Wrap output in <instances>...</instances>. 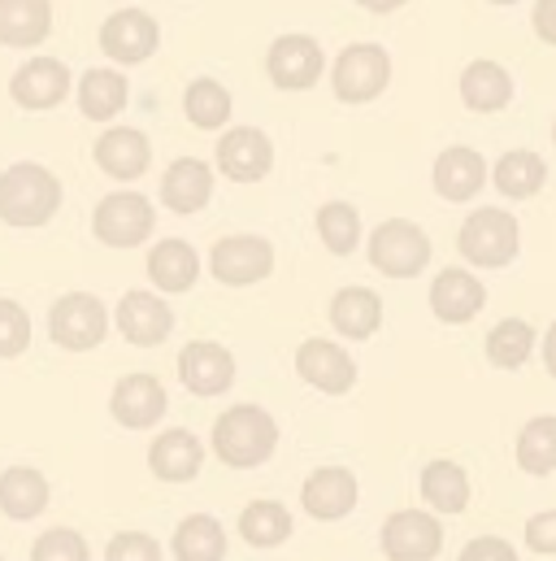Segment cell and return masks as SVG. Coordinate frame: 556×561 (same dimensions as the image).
<instances>
[{
  "label": "cell",
  "instance_id": "22",
  "mask_svg": "<svg viewBox=\"0 0 556 561\" xmlns=\"http://www.w3.org/2000/svg\"><path fill=\"white\" fill-rule=\"evenodd\" d=\"M487 305V287L474 279L470 271H439L430 283V313L448 327H461V322H474Z\"/></svg>",
  "mask_w": 556,
  "mask_h": 561
},
{
  "label": "cell",
  "instance_id": "44",
  "mask_svg": "<svg viewBox=\"0 0 556 561\" xmlns=\"http://www.w3.org/2000/svg\"><path fill=\"white\" fill-rule=\"evenodd\" d=\"M544 366H548V375L556 379V322L548 327V335H544Z\"/></svg>",
  "mask_w": 556,
  "mask_h": 561
},
{
  "label": "cell",
  "instance_id": "14",
  "mask_svg": "<svg viewBox=\"0 0 556 561\" xmlns=\"http://www.w3.org/2000/svg\"><path fill=\"white\" fill-rule=\"evenodd\" d=\"M178 379L192 397H222L235 383V357L213 340H192L178 353Z\"/></svg>",
  "mask_w": 556,
  "mask_h": 561
},
{
  "label": "cell",
  "instance_id": "41",
  "mask_svg": "<svg viewBox=\"0 0 556 561\" xmlns=\"http://www.w3.org/2000/svg\"><path fill=\"white\" fill-rule=\"evenodd\" d=\"M526 549L540 553V558H556V510H544L535 518H526V531H522Z\"/></svg>",
  "mask_w": 556,
  "mask_h": 561
},
{
  "label": "cell",
  "instance_id": "48",
  "mask_svg": "<svg viewBox=\"0 0 556 561\" xmlns=\"http://www.w3.org/2000/svg\"><path fill=\"white\" fill-rule=\"evenodd\" d=\"M0 561H4V558H0Z\"/></svg>",
  "mask_w": 556,
  "mask_h": 561
},
{
  "label": "cell",
  "instance_id": "32",
  "mask_svg": "<svg viewBox=\"0 0 556 561\" xmlns=\"http://www.w3.org/2000/svg\"><path fill=\"white\" fill-rule=\"evenodd\" d=\"M174 561H227V531L213 514H192L174 527Z\"/></svg>",
  "mask_w": 556,
  "mask_h": 561
},
{
  "label": "cell",
  "instance_id": "26",
  "mask_svg": "<svg viewBox=\"0 0 556 561\" xmlns=\"http://www.w3.org/2000/svg\"><path fill=\"white\" fill-rule=\"evenodd\" d=\"M48 479L35 470V466H9L0 474V510L13 518V523H31L48 510Z\"/></svg>",
  "mask_w": 556,
  "mask_h": 561
},
{
  "label": "cell",
  "instance_id": "34",
  "mask_svg": "<svg viewBox=\"0 0 556 561\" xmlns=\"http://www.w3.org/2000/svg\"><path fill=\"white\" fill-rule=\"evenodd\" d=\"M291 531H296L291 527V514L278 501H253V505L240 510V536L253 549H278V545L291 540Z\"/></svg>",
  "mask_w": 556,
  "mask_h": 561
},
{
  "label": "cell",
  "instance_id": "8",
  "mask_svg": "<svg viewBox=\"0 0 556 561\" xmlns=\"http://www.w3.org/2000/svg\"><path fill=\"white\" fill-rule=\"evenodd\" d=\"M209 275L222 287H253L275 275V244L266 236H227L209 249Z\"/></svg>",
  "mask_w": 556,
  "mask_h": 561
},
{
  "label": "cell",
  "instance_id": "17",
  "mask_svg": "<svg viewBox=\"0 0 556 561\" xmlns=\"http://www.w3.org/2000/svg\"><path fill=\"white\" fill-rule=\"evenodd\" d=\"M300 505L317 523L348 518L357 510V474L348 466H317L300 488Z\"/></svg>",
  "mask_w": 556,
  "mask_h": 561
},
{
  "label": "cell",
  "instance_id": "13",
  "mask_svg": "<svg viewBox=\"0 0 556 561\" xmlns=\"http://www.w3.org/2000/svg\"><path fill=\"white\" fill-rule=\"evenodd\" d=\"M114 327L123 331L127 344H136V348H157V344H165L170 331H174V309H170L157 291H139L136 287V291H127V296L118 300Z\"/></svg>",
  "mask_w": 556,
  "mask_h": 561
},
{
  "label": "cell",
  "instance_id": "2",
  "mask_svg": "<svg viewBox=\"0 0 556 561\" xmlns=\"http://www.w3.org/2000/svg\"><path fill=\"white\" fill-rule=\"evenodd\" d=\"M278 448V422L262 405H231L213 422V453L231 470L266 466Z\"/></svg>",
  "mask_w": 556,
  "mask_h": 561
},
{
  "label": "cell",
  "instance_id": "31",
  "mask_svg": "<svg viewBox=\"0 0 556 561\" xmlns=\"http://www.w3.org/2000/svg\"><path fill=\"white\" fill-rule=\"evenodd\" d=\"M491 183H496L509 201H531V196H540V187L548 183V165H544L540 152H531V148H513V152H505V157L496 161Z\"/></svg>",
  "mask_w": 556,
  "mask_h": 561
},
{
  "label": "cell",
  "instance_id": "38",
  "mask_svg": "<svg viewBox=\"0 0 556 561\" xmlns=\"http://www.w3.org/2000/svg\"><path fill=\"white\" fill-rule=\"evenodd\" d=\"M31 561H92V549L79 531L70 527H53L31 545Z\"/></svg>",
  "mask_w": 556,
  "mask_h": 561
},
{
  "label": "cell",
  "instance_id": "42",
  "mask_svg": "<svg viewBox=\"0 0 556 561\" xmlns=\"http://www.w3.org/2000/svg\"><path fill=\"white\" fill-rule=\"evenodd\" d=\"M456 561H518V549L509 540H500V536H478V540H470L461 549Z\"/></svg>",
  "mask_w": 556,
  "mask_h": 561
},
{
  "label": "cell",
  "instance_id": "3",
  "mask_svg": "<svg viewBox=\"0 0 556 561\" xmlns=\"http://www.w3.org/2000/svg\"><path fill=\"white\" fill-rule=\"evenodd\" d=\"M456 249L478 271H505L522 253V227L509 209H474L461 222Z\"/></svg>",
  "mask_w": 556,
  "mask_h": 561
},
{
  "label": "cell",
  "instance_id": "29",
  "mask_svg": "<svg viewBox=\"0 0 556 561\" xmlns=\"http://www.w3.org/2000/svg\"><path fill=\"white\" fill-rule=\"evenodd\" d=\"M421 501L435 510V514H465L470 505V474L448 461V457H435L421 466Z\"/></svg>",
  "mask_w": 556,
  "mask_h": 561
},
{
  "label": "cell",
  "instance_id": "45",
  "mask_svg": "<svg viewBox=\"0 0 556 561\" xmlns=\"http://www.w3.org/2000/svg\"><path fill=\"white\" fill-rule=\"evenodd\" d=\"M361 9H370V13H396L401 4H409V0H357Z\"/></svg>",
  "mask_w": 556,
  "mask_h": 561
},
{
  "label": "cell",
  "instance_id": "18",
  "mask_svg": "<svg viewBox=\"0 0 556 561\" xmlns=\"http://www.w3.org/2000/svg\"><path fill=\"white\" fill-rule=\"evenodd\" d=\"M165 410H170V397H165L161 379H152V375H127V379L114 383L109 414H114L118 426L148 431V426H157V422L165 419Z\"/></svg>",
  "mask_w": 556,
  "mask_h": 561
},
{
  "label": "cell",
  "instance_id": "28",
  "mask_svg": "<svg viewBox=\"0 0 556 561\" xmlns=\"http://www.w3.org/2000/svg\"><path fill=\"white\" fill-rule=\"evenodd\" d=\"M461 101L474 114H500L513 101V79L500 61H470L461 75Z\"/></svg>",
  "mask_w": 556,
  "mask_h": 561
},
{
  "label": "cell",
  "instance_id": "16",
  "mask_svg": "<svg viewBox=\"0 0 556 561\" xmlns=\"http://www.w3.org/2000/svg\"><path fill=\"white\" fill-rule=\"evenodd\" d=\"M9 96H13V105H22L31 114L57 110L70 96V70H66V61H57V57H31L9 79Z\"/></svg>",
  "mask_w": 556,
  "mask_h": 561
},
{
  "label": "cell",
  "instance_id": "27",
  "mask_svg": "<svg viewBox=\"0 0 556 561\" xmlns=\"http://www.w3.org/2000/svg\"><path fill=\"white\" fill-rule=\"evenodd\" d=\"M148 279L157 291H192L196 279H200V257L187 240H161L152 253H148Z\"/></svg>",
  "mask_w": 556,
  "mask_h": 561
},
{
  "label": "cell",
  "instance_id": "10",
  "mask_svg": "<svg viewBox=\"0 0 556 561\" xmlns=\"http://www.w3.org/2000/svg\"><path fill=\"white\" fill-rule=\"evenodd\" d=\"M326 70V53L313 35H278L266 53V75L282 92H304L322 79Z\"/></svg>",
  "mask_w": 556,
  "mask_h": 561
},
{
  "label": "cell",
  "instance_id": "19",
  "mask_svg": "<svg viewBox=\"0 0 556 561\" xmlns=\"http://www.w3.org/2000/svg\"><path fill=\"white\" fill-rule=\"evenodd\" d=\"M487 187V161L478 148H465V144H452L435 157V192L452 205H465L474 201L478 192Z\"/></svg>",
  "mask_w": 556,
  "mask_h": 561
},
{
  "label": "cell",
  "instance_id": "35",
  "mask_svg": "<svg viewBox=\"0 0 556 561\" xmlns=\"http://www.w3.org/2000/svg\"><path fill=\"white\" fill-rule=\"evenodd\" d=\"M183 114L200 131H218L231 123V92L218 79H192L183 92Z\"/></svg>",
  "mask_w": 556,
  "mask_h": 561
},
{
  "label": "cell",
  "instance_id": "15",
  "mask_svg": "<svg viewBox=\"0 0 556 561\" xmlns=\"http://www.w3.org/2000/svg\"><path fill=\"white\" fill-rule=\"evenodd\" d=\"M213 157H218V170L231 183H262L275 170V144H270L266 131H257V127H231L218 140Z\"/></svg>",
  "mask_w": 556,
  "mask_h": 561
},
{
  "label": "cell",
  "instance_id": "43",
  "mask_svg": "<svg viewBox=\"0 0 556 561\" xmlns=\"http://www.w3.org/2000/svg\"><path fill=\"white\" fill-rule=\"evenodd\" d=\"M531 22H535V35H540L544 44H553V48H556V0H535Z\"/></svg>",
  "mask_w": 556,
  "mask_h": 561
},
{
  "label": "cell",
  "instance_id": "6",
  "mask_svg": "<svg viewBox=\"0 0 556 561\" xmlns=\"http://www.w3.org/2000/svg\"><path fill=\"white\" fill-rule=\"evenodd\" d=\"M370 266L387 279H417L430 266V240L409 218H387L370 236Z\"/></svg>",
  "mask_w": 556,
  "mask_h": 561
},
{
  "label": "cell",
  "instance_id": "37",
  "mask_svg": "<svg viewBox=\"0 0 556 561\" xmlns=\"http://www.w3.org/2000/svg\"><path fill=\"white\" fill-rule=\"evenodd\" d=\"M313 222H317V240L326 244V253H335V257L357 253V244H361V214L348 201H326Z\"/></svg>",
  "mask_w": 556,
  "mask_h": 561
},
{
  "label": "cell",
  "instance_id": "12",
  "mask_svg": "<svg viewBox=\"0 0 556 561\" xmlns=\"http://www.w3.org/2000/svg\"><path fill=\"white\" fill-rule=\"evenodd\" d=\"M157 44H161V26H157V18L143 13V9H118V13L105 18V26H101V48H105V57L118 61V66H139V61H148V57L157 53Z\"/></svg>",
  "mask_w": 556,
  "mask_h": 561
},
{
  "label": "cell",
  "instance_id": "9",
  "mask_svg": "<svg viewBox=\"0 0 556 561\" xmlns=\"http://www.w3.org/2000/svg\"><path fill=\"white\" fill-rule=\"evenodd\" d=\"M387 561H435L443 549V527L426 510H396L379 531Z\"/></svg>",
  "mask_w": 556,
  "mask_h": 561
},
{
  "label": "cell",
  "instance_id": "24",
  "mask_svg": "<svg viewBox=\"0 0 556 561\" xmlns=\"http://www.w3.org/2000/svg\"><path fill=\"white\" fill-rule=\"evenodd\" d=\"M53 31V0H0V44L39 48Z\"/></svg>",
  "mask_w": 556,
  "mask_h": 561
},
{
  "label": "cell",
  "instance_id": "33",
  "mask_svg": "<svg viewBox=\"0 0 556 561\" xmlns=\"http://www.w3.org/2000/svg\"><path fill=\"white\" fill-rule=\"evenodd\" d=\"M531 348H535V327H531L526 318H505V322H496V327L487 331V344H483V353H487V362H491L496 370H522V366L531 362Z\"/></svg>",
  "mask_w": 556,
  "mask_h": 561
},
{
  "label": "cell",
  "instance_id": "4",
  "mask_svg": "<svg viewBox=\"0 0 556 561\" xmlns=\"http://www.w3.org/2000/svg\"><path fill=\"white\" fill-rule=\"evenodd\" d=\"M109 335V309L92 291H66L48 309V340L66 353H88Z\"/></svg>",
  "mask_w": 556,
  "mask_h": 561
},
{
  "label": "cell",
  "instance_id": "30",
  "mask_svg": "<svg viewBox=\"0 0 556 561\" xmlns=\"http://www.w3.org/2000/svg\"><path fill=\"white\" fill-rule=\"evenodd\" d=\"M127 96H131V88H127V79L118 70H105L101 66V70H88L79 79V114L92 118V123L118 118L127 110Z\"/></svg>",
  "mask_w": 556,
  "mask_h": 561
},
{
  "label": "cell",
  "instance_id": "7",
  "mask_svg": "<svg viewBox=\"0 0 556 561\" xmlns=\"http://www.w3.org/2000/svg\"><path fill=\"white\" fill-rule=\"evenodd\" d=\"M157 227L152 201L139 192H109L92 214V236L105 249H139Z\"/></svg>",
  "mask_w": 556,
  "mask_h": 561
},
{
  "label": "cell",
  "instance_id": "25",
  "mask_svg": "<svg viewBox=\"0 0 556 561\" xmlns=\"http://www.w3.org/2000/svg\"><path fill=\"white\" fill-rule=\"evenodd\" d=\"M331 327L344 340H370L383 327V300L370 287H339L331 300Z\"/></svg>",
  "mask_w": 556,
  "mask_h": 561
},
{
  "label": "cell",
  "instance_id": "39",
  "mask_svg": "<svg viewBox=\"0 0 556 561\" xmlns=\"http://www.w3.org/2000/svg\"><path fill=\"white\" fill-rule=\"evenodd\" d=\"M31 348V318L18 300L0 296V357H22Z\"/></svg>",
  "mask_w": 556,
  "mask_h": 561
},
{
  "label": "cell",
  "instance_id": "1",
  "mask_svg": "<svg viewBox=\"0 0 556 561\" xmlns=\"http://www.w3.org/2000/svg\"><path fill=\"white\" fill-rule=\"evenodd\" d=\"M61 209V179L39 161H18L0 174V222L44 227Z\"/></svg>",
  "mask_w": 556,
  "mask_h": 561
},
{
  "label": "cell",
  "instance_id": "36",
  "mask_svg": "<svg viewBox=\"0 0 556 561\" xmlns=\"http://www.w3.org/2000/svg\"><path fill=\"white\" fill-rule=\"evenodd\" d=\"M518 466L535 479L556 474V414H540L518 435Z\"/></svg>",
  "mask_w": 556,
  "mask_h": 561
},
{
  "label": "cell",
  "instance_id": "23",
  "mask_svg": "<svg viewBox=\"0 0 556 561\" xmlns=\"http://www.w3.org/2000/svg\"><path fill=\"white\" fill-rule=\"evenodd\" d=\"M92 157H96V165H101L109 179L131 183V179H139V174L152 165V144H148V136L136 131V127H109V131L96 140Z\"/></svg>",
  "mask_w": 556,
  "mask_h": 561
},
{
  "label": "cell",
  "instance_id": "20",
  "mask_svg": "<svg viewBox=\"0 0 556 561\" xmlns=\"http://www.w3.org/2000/svg\"><path fill=\"white\" fill-rule=\"evenodd\" d=\"M213 201V170L200 161V157H178L170 161V170L161 174V205L170 214H200L205 205Z\"/></svg>",
  "mask_w": 556,
  "mask_h": 561
},
{
  "label": "cell",
  "instance_id": "5",
  "mask_svg": "<svg viewBox=\"0 0 556 561\" xmlns=\"http://www.w3.org/2000/svg\"><path fill=\"white\" fill-rule=\"evenodd\" d=\"M392 83V57L383 44H348L331 66V88L344 105H370Z\"/></svg>",
  "mask_w": 556,
  "mask_h": 561
},
{
  "label": "cell",
  "instance_id": "46",
  "mask_svg": "<svg viewBox=\"0 0 556 561\" xmlns=\"http://www.w3.org/2000/svg\"><path fill=\"white\" fill-rule=\"evenodd\" d=\"M491 4H518V0H491Z\"/></svg>",
  "mask_w": 556,
  "mask_h": 561
},
{
  "label": "cell",
  "instance_id": "40",
  "mask_svg": "<svg viewBox=\"0 0 556 561\" xmlns=\"http://www.w3.org/2000/svg\"><path fill=\"white\" fill-rule=\"evenodd\" d=\"M105 561H161V545L143 531H118L105 549Z\"/></svg>",
  "mask_w": 556,
  "mask_h": 561
},
{
  "label": "cell",
  "instance_id": "47",
  "mask_svg": "<svg viewBox=\"0 0 556 561\" xmlns=\"http://www.w3.org/2000/svg\"><path fill=\"white\" fill-rule=\"evenodd\" d=\"M553 144H556V118H553Z\"/></svg>",
  "mask_w": 556,
  "mask_h": 561
},
{
  "label": "cell",
  "instance_id": "11",
  "mask_svg": "<svg viewBox=\"0 0 556 561\" xmlns=\"http://www.w3.org/2000/svg\"><path fill=\"white\" fill-rule=\"evenodd\" d=\"M296 375L326 397H344L357 383V362L335 340H304L296 348Z\"/></svg>",
  "mask_w": 556,
  "mask_h": 561
},
{
  "label": "cell",
  "instance_id": "21",
  "mask_svg": "<svg viewBox=\"0 0 556 561\" xmlns=\"http://www.w3.org/2000/svg\"><path fill=\"white\" fill-rule=\"evenodd\" d=\"M205 466V444L187 431V426H170L152 439L148 448V470L161 479V483H192Z\"/></svg>",
  "mask_w": 556,
  "mask_h": 561
}]
</instances>
